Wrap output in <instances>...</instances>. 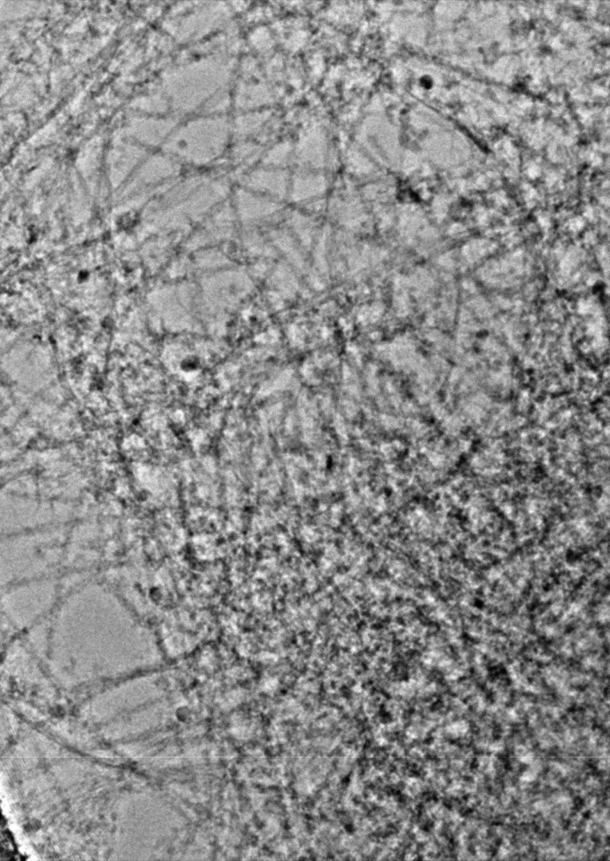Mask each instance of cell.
I'll return each mask as SVG.
<instances>
[{
  "label": "cell",
  "mask_w": 610,
  "mask_h": 861,
  "mask_svg": "<svg viewBox=\"0 0 610 861\" xmlns=\"http://www.w3.org/2000/svg\"><path fill=\"white\" fill-rule=\"evenodd\" d=\"M232 125L220 115H204L188 125L177 147L195 164H205L220 156L227 147Z\"/></svg>",
  "instance_id": "6da1fadb"
},
{
  "label": "cell",
  "mask_w": 610,
  "mask_h": 861,
  "mask_svg": "<svg viewBox=\"0 0 610 861\" xmlns=\"http://www.w3.org/2000/svg\"><path fill=\"white\" fill-rule=\"evenodd\" d=\"M268 111H259L238 116L232 125V131L238 136L245 137L260 131L268 120Z\"/></svg>",
  "instance_id": "7a4b0ae2"
},
{
  "label": "cell",
  "mask_w": 610,
  "mask_h": 861,
  "mask_svg": "<svg viewBox=\"0 0 610 861\" xmlns=\"http://www.w3.org/2000/svg\"><path fill=\"white\" fill-rule=\"evenodd\" d=\"M236 98L238 106L241 107H259L264 106L268 100V93L264 86H246L240 88Z\"/></svg>",
  "instance_id": "3957f363"
},
{
  "label": "cell",
  "mask_w": 610,
  "mask_h": 861,
  "mask_svg": "<svg viewBox=\"0 0 610 861\" xmlns=\"http://www.w3.org/2000/svg\"><path fill=\"white\" fill-rule=\"evenodd\" d=\"M258 151H259V148H257V145L244 143L238 145L236 149H235V155L241 157V159H246V157L257 155Z\"/></svg>",
  "instance_id": "277c9868"
},
{
  "label": "cell",
  "mask_w": 610,
  "mask_h": 861,
  "mask_svg": "<svg viewBox=\"0 0 610 861\" xmlns=\"http://www.w3.org/2000/svg\"><path fill=\"white\" fill-rule=\"evenodd\" d=\"M269 40V36L266 34V29H259L254 32L252 38L254 45L257 46L260 49L266 48V43Z\"/></svg>",
  "instance_id": "5b68a950"
}]
</instances>
